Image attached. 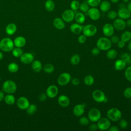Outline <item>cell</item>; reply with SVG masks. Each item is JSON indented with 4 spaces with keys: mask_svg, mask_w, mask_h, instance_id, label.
Segmentation results:
<instances>
[{
    "mask_svg": "<svg viewBox=\"0 0 131 131\" xmlns=\"http://www.w3.org/2000/svg\"><path fill=\"white\" fill-rule=\"evenodd\" d=\"M17 90L16 84L11 80H7L4 82L2 85V90L7 94H12Z\"/></svg>",
    "mask_w": 131,
    "mask_h": 131,
    "instance_id": "6da1fadb",
    "label": "cell"
},
{
    "mask_svg": "<svg viewBox=\"0 0 131 131\" xmlns=\"http://www.w3.org/2000/svg\"><path fill=\"white\" fill-rule=\"evenodd\" d=\"M13 40L8 37L3 38L0 41V49L4 52H10L14 48Z\"/></svg>",
    "mask_w": 131,
    "mask_h": 131,
    "instance_id": "7a4b0ae2",
    "label": "cell"
},
{
    "mask_svg": "<svg viewBox=\"0 0 131 131\" xmlns=\"http://www.w3.org/2000/svg\"><path fill=\"white\" fill-rule=\"evenodd\" d=\"M112 42L110 39L106 37L99 38L97 41V47L102 51H107L112 46Z\"/></svg>",
    "mask_w": 131,
    "mask_h": 131,
    "instance_id": "3957f363",
    "label": "cell"
},
{
    "mask_svg": "<svg viewBox=\"0 0 131 131\" xmlns=\"http://www.w3.org/2000/svg\"><path fill=\"white\" fill-rule=\"evenodd\" d=\"M106 115L107 118L113 121H117L119 120L122 116L121 111L117 108H111L109 109Z\"/></svg>",
    "mask_w": 131,
    "mask_h": 131,
    "instance_id": "277c9868",
    "label": "cell"
},
{
    "mask_svg": "<svg viewBox=\"0 0 131 131\" xmlns=\"http://www.w3.org/2000/svg\"><path fill=\"white\" fill-rule=\"evenodd\" d=\"M82 32L83 34L86 37H91L96 34L97 32V28L94 25L88 24L83 27Z\"/></svg>",
    "mask_w": 131,
    "mask_h": 131,
    "instance_id": "5b68a950",
    "label": "cell"
},
{
    "mask_svg": "<svg viewBox=\"0 0 131 131\" xmlns=\"http://www.w3.org/2000/svg\"><path fill=\"white\" fill-rule=\"evenodd\" d=\"M92 97L94 100L98 103L106 102L107 101V98L104 93L100 90H94L92 93Z\"/></svg>",
    "mask_w": 131,
    "mask_h": 131,
    "instance_id": "8992f818",
    "label": "cell"
},
{
    "mask_svg": "<svg viewBox=\"0 0 131 131\" xmlns=\"http://www.w3.org/2000/svg\"><path fill=\"white\" fill-rule=\"evenodd\" d=\"M88 118L92 122L97 121L101 116L100 111L96 108H92L90 109L88 112Z\"/></svg>",
    "mask_w": 131,
    "mask_h": 131,
    "instance_id": "52a82bcc",
    "label": "cell"
},
{
    "mask_svg": "<svg viewBox=\"0 0 131 131\" xmlns=\"http://www.w3.org/2000/svg\"><path fill=\"white\" fill-rule=\"evenodd\" d=\"M97 125L98 128L101 130H106L111 126L110 120L107 118H100L98 121Z\"/></svg>",
    "mask_w": 131,
    "mask_h": 131,
    "instance_id": "ba28073f",
    "label": "cell"
},
{
    "mask_svg": "<svg viewBox=\"0 0 131 131\" xmlns=\"http://www.w3.org/2000/svg\"><path fill=\"white\" fill-rule=\"evenodd\" d=\"M71 79V76L68 73H61L57 79V83L60 86H64L68 84Z\"/></svg>",
    "mask_w": 131,
    "mask_h": 131,
    "instance_id": "9c48e42d",
    "label": "cell"
},
{
    "mask_svg": "<svg viewBox=\"0 0 131 131\" xmlns=\"http://www.w3.org/2000/svg\"><path fill=\"white\" fill-rule=\"evenodd\" d=\"M75 12L71 9L66 10L63 12L61 15L62 19L67 23L72 22L75 18Z\"/></svg>",
    "mask_w": 131,
    "mask_h": 131,
    "instance_id": "30bf717a",
    "label": "cell"
},
{
    "mask_svg": "<svg viewBox=\"0 0 131 131\" xmlns=\"http://www.w3.org/2000/svg\"><path fill=\"white\" fill-rule=\"evenodd\" d=\"M16 104L19 109L25 110L28 108L30 104L28 98L25 97H20L17 99Z\"/></svg>",
    "mask_w": 131,
    "mask_h": 131,
    "instance_id": "8fae6325",
    "label": "cell"
},
{
    "mask_svg": "<svg viewBox=\"0 0 131 131\" xmlns=\"http://www.w3.org/2000/svg\"><path fill=\"white\" fill-rule=\"evenodd\" d=\"M87 13L90 18L93 20H97L100 18V11L96 7H92L89 9Z\"/></svg>",
    "mask_w": 131,
    "mask_h": 131,
    "instance_id": "7c38bea8",
    "label": "cell"
},
{
    "mask_svg": "<svg viewBox=\"0 0 131 131\" xmlns=\"http://www.w3.org/2000/svg\"><path fill=\"white\" fill-rule=\"evenodd\" d=\"M115 28L113 25L110 23H106L102 27L103 34L106 37H111L114 33Z\"/></svg>",
    "mask_w": 131,
    "mask_h": 131,
    "instance_id": "4fadbf2b",
    "label": "cell"
},
{
    "mask_svg": "<svg viewBox=\"0 0 131 131\" xmlns=\"http://www.w3.org/2000/svg\"><path fill=\"white\" fill-rule=\"evenodd\" d=\"M58 93V89L55 85H51L49 86L46 90V95L50 98H55Z\"/></svg>",
    "mask_w": 131,
    "mask_h": 131,
    "instance_id": "5bb4252c",
    "label": "cell"
},
{
    "mask_svg": "<svg viewBox=\"0 0 131 131\" xmlns=\"http://www.w3.org/2000/svg\"><path fill=\"white\" fill-rule=\"evenodd\" d=\"M118 16L123 19H127L131 16V13L127 8L121 7L118 11Z\"/></svg>",
    "mask_w": 131,
    "mask_h": 131,
    "instance_id": "9a60e30c",
    "label": "cell"
},
{
    "mask_svg": "<svg viewBox=\"0 0 131 131\" xmlns=\"http://www.w3.org/2000/svg\"><path fill=\"white\" fill-rule=\"evenodd\" d=\"M113 25L115 29L119 31L124 30L126 26V22L124 20L120 18L115 19L113 21Z\"/></svg>",
    "mask_w": 131,
    "mask_h": 131,
    "instance_id": "2e32d148",
    "label": "cell"
},
{
    "mask_svg": "<svg viewBox=\"0 0 131 131\" xmlns=\"http://www.w3.org/2000/svg\"><path fill=\"white\" fill-rule=\"evenodd\" d=\"M20 61L26 64L31 63L34 60V56L30 53H25L20 57Z\"/></svg>",
    "mask_w": 131,
    "mask_h": 131,
    "instance_id": "e0dca14e",
    "label": "cell"
},
{
    "mask_svg": "<svg viewBox=\"0 0 131 131\" xmlns=\"http://www.w3.org/2000/svg\"><path fill=\"white\" fill-rule=\"evenodd\" d=\"M58 104L62 107H68L70 104V99L69 97L64 95L59 96L57 99Z\"/></svg>",
    "mask_w": 131,
    "mask_h": 131,
    "instance_id": "ac0fdd59",
    "label": "cell"
},
{
    "mask_svg": "<svg viewBox=\"0 0 131 131\" xmlns=\"http://www.w3.org/2000/svg\"><path fill=\"white\" fill-rule=\"evenodd\" d=\"M85 106L83 104H78L76 105L73 108V114L75 116H81L84 113Z\"/></svg>",
    "mask_w": 131,
    "mask_h": 131,
    "instance_id": "d6986e66",
    "label": "cell"
},
{
    "mask_svg": "<svg viewBox=\"0 0 131 131\" xmlns=\"http://www.w3.org/2000/svg\"><path fill=\"white\" fill-rule=\"evenodd\" d=\"M53 24L54 27L58 30H62L66 27L64 21L62 18L59 17L54 18L53 21Z\"/></svg>",
    "mask_w": 131,
    "mask_h": 131,
    "instance_id": "ffe728a7",
    "label": "cell"
},
{
    "mask_svg": "<svg viewBox=\"0 0 131 131\" xmlns=\"http://www.w3.org/2000/svg\"><path fill=\"white\" fill-rule=\"evenodd\" d=\"M14 46L18 48H22L26 45V38L22 36H18L16 37L13 40Z\"/></svg>",
    "mask_w": 131,
    "mask_h": 131,
    "instance_id": "44dd1931",
    "label": "cell"
},
{
    "mask_svg": "<svg viewBox=\"0 0 131 131\" xmlns=\"http://www.w3.org/2000/svg\"><path fill=\"white\" fill-rule=\"evenodd\" d=\"M83 27L78 23H73L70 25V31L74 34H79L82 31Z\"/></svg>",
    "mask_w": 131,
    "mask_h": 131,
    "instance_id": "7402d4cb",
    "label": "cell"
},
{
    "mask_svg": "<svg viewBox=\"0 0 131 131\" xmlns=\"http://www.w3.org/2000/svg\"><path fill=\"white\" fill-rule=\"evenodd\" d=\"M17 30V26L14 23H10L8 24L6 27V33L9 35H13Z\"/></svg>",
    "mask_w": 131,
    "mask_h": 131,
    "instance_id": "603a6c76",
    "label": "cell"
},
{
    "mask_svg": "<svg viewBox=\"0 0 131 131\" xmlns=\"http://www.w3.org/2000/svg\"><path fill=\"white\" fill-rule=\"evenodd\" d=\"M126 63L123 59H119L115 61L114 67L115 70L117 71H122L126 68Z\"/></svg>",
    "mask_w": 131,
    "mask_h": 131,
    "instance_id": "cb8c5ba5",
    "label": "cell"
},
{
    "mask_svg": "<svg viewBox=\"0 0 131 131\" xmlns=\"http://www.w3.org/2000/svg\"><path fill=\"white\" fill-rule=\"evenodd\" d=\"M31 67L32 70L35 72H39L42 68V66L41 62L39 60H35L31 63Z\"/></svg>",
    "mask_w": 131,
    "mask_h": 131,
    "instance_id": "d4e9b609",
    "label": "cell"
},
{
    "mask_svg": "<svg viewBox=\"0 0 131 131\" xmlns=\"http://www.w3.org/2000/svg\"><path fill=\"white\" fill-rule=\"evenodd\" d=\"M99 8L100 11L103 12H107L111 8V4L107 1H103L100 2L99 4Z\"/></svg>",
    "mask_w": 131,
    "mask_h": 131,
    "instance_id": "484cf974",
    "label": "cell"
},
{
    "mask_svg": "<svg viewBox=\"0 0 131 131\" xmlns=\"http://www.w3.org/2000/svg\"><path fill=\"white\" fill-rule=\"evenodd\" d=\"M45 7L47 11L52 12L55 9V5L52 0H47L45 3Z\"/></svg>",
    "mask_w": 131,
    "mask_h": 131,
    "instance_id": "4316f807",
    "label": "cell"
},
{
    "mask_svg": "<svg viewBox=\"0 0 131 131\" xmlns=\"http://www.w3.org/2000/svg\"><path fill=\"white\" fill-rule=\"evenodd\" d=\"M74 19L77 23L79 24H83L85 20V16L82 12H78L75 15Z\"/></svg>",
    "mask_w": 131,
    "mask_h": 131,
    "instance_id": "83f0119b",
    "label": "cell"
},
{
    "mask_svg": "<svg viewBox=\"0 0 131 131\" xmlns=\"http://www.w3.org/2000/svg\"><path fill=\"white\" fill-rule=\"evenodd\" d=\"M4 100L5 103L8 105H12L15 102V97L12 94H7L5 96Z\"/></svg>",
    "mask_w": 131,
    "mask_h": 131,
    "instance_id": "f1b7e54d",
    "label": "cell"
},
{
    "mask_svg": "<svg viewBox=\"0 0 131 131\" xmlns=\"http://www.w3.org/2000/svg\"><path fill=\"white\" fill-rule=\"evenodd\" d=\"M121 40L125 42H128L131 40V32L129 31H125L121 35Z\"/></svg>",
    "mask_w": 131,
    "mask_h": 131,
    "instance_id": "f546056e",
    "label": "cell"
},
{
    "mask_svg": "<svg viewBox=\"0 0 131 131\" xmlns=\"http://www.w3.org/2000/svg\"><path fill=\"white\" fill-rule=\"evenodd\" d=\"M8 70L10 72L15 73L18 71L19 66L16 63L11 62L8 66Z\"/></svg>",
    "mask_w": 131,
    "mask_h": 131,
    "instance_id": "4dcf8cb0",
    "label": "cell"
},
{
    "mask_svg": "<svg viewBox=\"0 0 131 131\" xmlns=\"http://www.w3.org/2000/svg\"><path fill=\"white\" fill-rule=\"evenodd\" d=\"M121 59H123L127 65L131 64V54L128 53H123L120 55Z\"/></svg>",
    "mask_w": 131,
    "mask_h": 131,
    "instance_id": "1f68e13d",
    "label": "cell"
},
{
    "mask_svg": "<svg viewBox=\"0 0 131 131\" xmlns=\"http://www.w3.org/2000/svg\"><path fill=\"white\" fill-rule=\"evenodd\" d=\"M12 52V55L16 58L18 57H20L22 54L24 53H23V51L21 49V48H18V47H16L15 48H13L12 49V50L11 51Z\"/></svg>",
    "mask_w": 131,
    "mask_h": 131,
    "instance_id": "d6a6232c",
    "label": "cell"
},
{
    "mask_svg": "<svg viewBox=\"0 0 131 131\" xmlns=\"http://www.w3.org/2000/svg\"><path fill=\"white\" fill-rule=\"evenodd\" d=\"M117 51L115 49H110L107 50V52L106 53V56L108 59H114L117 57Z\"/></svg>",
    "mask_w": 131,
    "mask_h": 131,
    "instance_id": "836d02e7",
    "label": "cell"
},
{
    "mask_svg": "<svg viewBox=\"0 0 131 131\" xmlns=\"http://www.w3.org/2000/svg\"><path fill=\"white\" fill-rule=\"evenodd\" d=\"M83 81H84V82L85 85L90 86V85H92L94 83V78L93 76H92V75H88L84 78Z\"/></svg>",
    "mask_w": 131,
    "mask_h": 131,
    "instance_id": "e575fe53",
    "label": "cell"
},
{
    "mask_svg": "<svg viewBox=\"0 0 131 131\" xmlns=\"http://www.w3.org/2000/svg\"><path fill=\"white\" fill-rule=\"evenodd\" d=\"M54 66L51 63H47L43 67V70L45 72L48 74H50L54 71Z\"/></svg>",
    "mask_w": 131,
    "mask_h": 131,
    "instance_id": "d590c367",
    "label": "cell"
},
{
    "mask_svg": "<svg viewBox=\"0 0 131 131\" xmlns=\"http://www.w3.org/2000/svg\"><path fill=\"white\" fill-rule=\"evenodd\" d=\"M80 61V57L78 54H75L72 55L70 58V62L73 65L78 64Z\"/></svg>",
    "mask_w": 131,
    "mask_h": 131,
    "instance_id": "8d00e7d4",
    "label": "cell"
},
{
    "mask_svg": "<svg viewBox=\"0 0 131 131\" xmlns=\"http://www.w3.org/2000/svg\"><path fill=\"white\" fill-rule=\"evenodd\" d=\"M37 111V106L34 104H30L28 108L26 109L27 113L29 115H33Z\"/></svg>",
    "mask_w": 131,
    "mask_h": 131,
    "instance_id": "74e56055",
    "label": "cell"
},
{
    "mask_svg": "<svg viewBox=\"0 0 131 131\" xmlns=\"http://www.w3.org/2000/svg\"><path fill=\"white\" fill-rule=\"evenodd\" d=\"M80 3L77 0H73L70 4V7L71 10L74 11L77 10L79 8Z\"/></svg>",
    "mask_w": 131,
    "mask_h": 131,
    "instance_id": "f35d334b",
    "label": "cell"
},
{
    "mask_svg": "<svg viewBox=\"0 0 131 131\" xmlns=\"http://www.w3.org/2000/svg\"><path fill=\"white\" fill-rule=\"evenodd\" d=\"M89 5H88L87 2H82L80 4L79 8L81 12H87L89 9Z\"/></svg>",
    "mask_w": 131,
    "mask_h": 131,
    "instance_id": "ab89813d",
    "label": "cell"
},
{
    "mask_svg": "<svg viewBox=\"0 0 131 131\" xmlns=\"http://www.w3.org/2000/svg\"><path fill=\"white\" fill-rule=\"evenodd\" d=\"M101 0H87L88 5L92 7H96L99 5Z\"/></svg>",
    "mask_w": 131,
    "mask_h": 131,
    "instance_id": "60d3db41",
    "label": "cell"
},
{
    "mask_svg": "<svg viewBox=\"0 0 131 131\" xmlns=\"http://www.w3.org/2000/svg\"><path fill=\"white\" fill-rule=\"evenodd\" d=\"M118 16L117 12L115 10H111L107 14V17L110 19H115Z\"/></svg>",
    "mask_w": 131,
    "mask_h": 131,
    "instance_id": "b9f144b4",
    "label": "cell"
},
{
    "mask_svg": "<svg viewBox=\"0 0 131 131\" xmlns=\"http://www.w3.org/2000/svg\"><path fill=\"white\" fill-rule=\"evenodd\" d=\"M125 76L127 80L131 82V66L128 67L125 70Z\"/></svg>",
    "mask_w": 131,
    "mask_h": 131,
    "instance_id": "7bdbcfd3",
    "label": "cell"
},
{
    "mask_svg": "<svg viewBox=\"0 0 131 131\" xmlns=\"http://www.w3.org/2000/svg\"><path fill=\"white\" fill-rule=\"evenodd\" d=\"M79 122L82 125H87L89 124V119L86 117H81L79 120Z\"/></svg>",
    "mask_w": 131,
    "mask_h": 131,
    "instance_id": "ee69618b",
    "label": "cell"
},
{
    "mask_svg": "<svg viewBox=\"0 0 131 131\" xmlns=\"http://www.w3.org/2000/svg\"><path fill=\"white\" fill-rule=\"evenodd\" d=\"M123 95L126 98H131V87H127L124 90Z\"/></svg>",
    "mask_w": 131,
    "mask_h": 131,
    "instance_id": "f6af8a7d",
    "label": "cell"
},
{
    "mask_svg": "<svg viewBox=\"0 0 131 131\" xmlns=\"http://www.w3.org/2000/svg\"><path fill=\"white\" fill-rule=\"evenodd\" d=\"M119 120H120L119 123V127L122 129L126 128L128 126L127 121L125 119H121V120L120 119Z\"/></svg>",
    "mask_w": 131,
    "mask_h": 131,
    "instance_id": "bcb514c9",
    "label": "cell"
},
{
    "mask_svg": "<svg viewBox=\"0 0 131 131\" xmlns=\"http://www.w3.org/2000/svg\"><path fill=\"white\" fill-rule=\"evenodd\" d=\"M87 37L84 35V34H82V35H80L78 36V42L79 43H81V44H82V43H84L86 42V39H87Z\"/></svg>",
    "mask_w": 131,
    "mask_h": 131,
    "instance_id": "7dc6e473",
    "label": "cell"
},
{
    "mask_svg": "<svg viewBox=\"0 0 131 131\" xmlns=\"http://www.w3.org/2000/svg\"><path fill=\"white\" fill-rule=\"evenodd\" d=\"M110 40L112 43H117V42L120 40V38L117 35H112L111 36Z\"/></svg>",
    "mask_w": 131,
    "mask_h": 131,
    "instance_id": "c3c4849f",
    "label": "cell"
},
{
    "mask_svg": "<svg viewBox=\"0 0 131 131\" xmlns=\"http://www.w3.org/2000/svg\"><path fill=\"white\" fill-rule=\"evenodd\" d=\"M100 50L97 47H94V48L92 49V54L94 55H97L99 54Z\"/></svg>",
    "mask_w": 131,
    "mask_h": 131,
    "instance_id": "681fc988",
    "label": "cell"
},
{
    "mask_svg": "<svg viewBox=\"0 0 131 131\" xmlns=\"http://www.w3.org/2000/svg\"><path fill=\"white\" fill-rule=\"evenodd\" d=\"M72 83L75 86L78 85L80 83V80L78 78L74 77L72 79Z\"/></svg>",
    "mask_w": 131,
    "mask_h": 131,
    "instance_id": "f907efd6",
    "label": "cell"
},
{
    "mask_svg": "<svg viewBox=\"0 0 131 131\" xmlns=\"http://www.w3.org/2000/svg\"><path fill=\"white\" fill-rule=\"evenodd\" d=\"M89 130H90L91 131H95L98 129V127H97V124H96L95 123H92V124H90V126H89Z\"/></svg>",
    "mask_w": 131,
    "mask_h": 131,
    "instance_id": "816d5d0a",
    "label": "cell"
},
{
    "mask_svg": "<svg viewBox=\"0 0 131 131\" xmlns=\"http://www.w3.org/2000/svg\"><path fill=\"white\" fill-rule=\"evenodd\" d=\"M47 98V96L46 94L45 93H41L38 96V99L40 101H45Z\"/></svg>",
    "mask_w": 131,
    "mask_h": 131,
    "instance_id": "f5cc1de1",
    "label": "cell"
},
{
    "mask_svg": "<svg viewBox=\"0 0 131 131\" xmlns=\"http://www.w3.org/2000/svg\"><path fill=\"white\" fill-rule=\"evenodd\" d=\"M125 42H124L122 40H120L118 42H117V46L119 48H122L124 47L125 46Z\"/></svg>",
    "mask_w": 131,
    "mask_h": 131,
    "instance_id": "db71d44e",
    "label": "cell"
},
{
    "mask_svg": "<svg viewBox=\"0 0 131 131\" xmlns=\"http://www.w3.org/2000/svg\"><path fill=\"white\" fill-rule=\"evenodd\" d=\"M108 130L109 131H118L119 130V128L116 126H112L111 127L110 126Z\"/></svg>",
    "mask_w": 131,
    "mask_h": 131,
    "instance_id": "11a10c76",
    "label": "cell"
},
{
    "mask_svg": "<svg viewBox=\"0 0 131 131\" xmlns=\"http://www.w3.org/2000/svg\"><path fill=\"white\" fill-rule=\"evenodd\" d=\"M5 98V95H4V92L2 91H0V101H2Z\"/></svg>",
    "mask_w": 131,
    "mask_h": 131,
    "instance_id": "9f6ffc18",
    "label": "cell"
},
{
    "mask_svg": "<svg viewBox=\"0 0 131 131\" xmlns=\"http://www.w3.org/2000/svg\"><path fill=\"white\" fill-rule=\"evenodd\" d=\"M126 25L129 27L131 28V18L127 19V21L126 22Z\"/></svg>",
    "mask_w": 131,
    "mask_h": 131,
    "instance_id": "6f0895ef",
    "label": "cell"
},
{
    "mask_svg": "<svg viewBox=\"0 0 131 131\" xmlns=\"http://www.w3.org/2000/svg\"><path fill=\"white\" fill-rule=\"evenodd\" d=\"M127 8L128 9V10L131 13V2H128L127 5Z\"/></svg>",
    "mask_w": 131,
    "mask_h": 131,
    "instance_id": "680465c9",
    "label": "cell"
},
{
    "mask_svg": "<svg viewBox=\"0 0 131 131\" xmlns=\"http://www.w3.org/2000/svg\"><path fill=\"white\" fill-rule=\"evenodd\" d=\"M128 50L131 52V40L128 41Z\"/></svg>",
    "mask_w": 131,
    "mask_h": 131,
    "instance_id": "91938a15",
    "label": "cell"
},
{
    "mask_svg": "<svg viewBox=\"0 0 131 131\" xmlns=\"http://www.w3.org/2000/svg\"><path fill=\"white\" fill-rule=\"evenodd\" d=\"M111 1L113 3H118L119 1V0H111Z\"/></svg>",
    "mask_w": 131,
    "mask_h": 131,
    "instance_id": "94428289",
    "label": "cell"
},
{
    "mask_svg": "<svg viewBox=\"0 0 131 131\" xmlns=\"http://www.w3.org/2000/svg\"><path fill=\"white\" fill-rule=\"evenodd\" d=\"M3 56H4L3 54L2 53V52H0V60H1L3 58Z\"/></svg>",
    "mask_w": 131,
    "mask_h": 131,
    "instance_id": "6125c7cd",
    "label": "cell"
},
{
    "mask_svg": "<svg viewBox=\"0 0 131 131\" xmlns=\"http://www.w3.org/2000/svg\"><path fill=\"white\" fill-rule=\"evenodd\" d=\"M123 1V2L124 3H128L130 2V0H122Z\"/></svg>",
    "mask_w": 131,
    "mask_h": 131,
    "instance_id": "be15d7a7",
    "label": "cell"
}]
</instances>
